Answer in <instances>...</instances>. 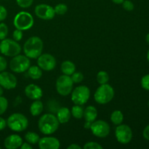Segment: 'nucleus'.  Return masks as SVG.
I'll return each instance as SVG.
<instances>
[{
  "mask_svg": "<svg viewBox=\"0 0 149 149\" xmlns=\"http://www.w3.org/2000/svg\"><path fill=\"white\" fill-rule=\"evenodd\" d=\"M60 122L57 116L52 113L43 114L39 119L38 127L39 131L44 135H52L58 130Z\"/></svg>",
  "mask_w": 149,
  "mask_h": 149,
  "instance_id": "1",
  "label": "nucleus"
},
{
  "mask_svg": "<svg viewBox=\"0 0 149 149\" xmlns=\"http://www.w3.org/2000/svg\"><path fill=\"white\" fill-rule=\"evenodd\" d=\"M43 42L39 36H31L26 41L23 45V52L26 56L31 59H36L43 50Z\"/></svg>",
  "mask_w": 149,
  "mask_h": 149,
  "instance_id": "2",
  "label": "nucleus"
},
{
  "mask_svg": "<svg viewBox=\"0 0 149 149\" xmlns=\"http://www.w3.org/2000/svg\"><path fill=\"white\" fill-rule=\"evenodd\" d=\"M7 126L15 132H22L27 129L29 120L25 115L20 113H14L7 119Z\"/></svg>",
  "mask_w": 149,
  "mask_h": 149,
  "instance_id": "3",
  "label": "nucleus"
},
{
  "mask_svg": "<svg viewBox=\"0 0 149 149\" xmlns=\"http://www.w3.org/2000/svg\"><path fill=\"white\" fill-rule=\"evenodd\" d=\"M114 97V90L109 84H100L94 94V99L99 104H107Z\"/></svg>",
  "mask_w": 149,
  "mask_h": 149,
  "instance_id": "4",
  "label": "nucleus"
},
{
  "mask_svg": "<svg viewBox=\"0 0 149 149\" xmlns=\"http://www.w3.org/2000/svg\"><path fill=\"white\" fill-rule=\"evenodd\" d=\"M0 52L4 56L13 58L20 53L21 47L14 39H4L0 43Z\"/></svg>",
  "mask_w": 149,
  "mask_h": 149,
  "instance_id": "5",
  "label": "nucleus"
},
{
  "mask_svg": "<svg viewBox=\"0 0 149 149\" xmlns=\"http://www.w3.org/2000/svg\"><path fill=\"white\" fill-rule=\"evenodd\" d=\"M33 17L29 13L22 11L17 13L13 20L15 27L21 31H26L31 29L33 26Z\"/></svg>",
  "mask_w": 149,
  "mask_h": 149,
  "instance_id": "6",
  "label": "nucleus"
},
{
  "mask_svg": "<svg viewBox=\"0 0 149 149\" xmlns=\"http://www.w3.org/2000/svg\"><path fill=\"white\" fill-rule=\"evenodd\" d=\"M31 65L30 58L23 55H17L13 57L10 62V68L12 71L20 74L27 71Z\"/></svg>",
  "mask_w": 149,
  "mask_h": 149,
  "instance_id": "7",
  "label": "nucleus"
},
{
  "mask_svg": "<svg viewBox=\"0 0 149 149\" xmlns=\"http://www.w3.org/2000/svg\"><path fill=\"white\" fill-rule=\"evenodd\" d=\"M90 90L87 86H78L71 92V100L75 105L83 106L89 100Z\"/></svg>",
  "mask_w": 149,
  "mask_h": 149,
  "instance_id": "8",
  "label": "nucleus"
},
{
  "mask_svg": "<svg viewBox=\"0 0 149 149\" xmlns=\"http://www.w3.org/2000/svg\"><path fill=\"white\" fill-rule=\"evenodd\" d=\"M74 87V82L71 77L68 75L60 76L56 81V90L58 94L62 96H67L71 93Z\"/></svg>",
  "mask_w": 149,
  "mask_h": 149,
  "instance_id": "9",
  "label": "nucleus"
},
{
  "mask_svg": "<svg viewBox=\"0 0 149 149\" xmlns=\"http://www.w3.org/2000/svg\"><path fill=\"white\" fill-rule=\"evenodd\" d=\"M91 132L97 138H106L110 133V126L103 120H95L92 122L90 127Z\"/></svg>",
  "mask_w": 149,
  "mask_h": 149,
  "instance_id": "10",
  "label": "nucleus"
},
{
  "mask_svg": "<svg viewBox=\"0 0 149 149\" xmlns=\"http://www.w3.org/2000/svg\"><path fill=\"white\" fill-rule=\"evenodd\" d=\"M115 136L119 143L122 144H127L132 138V131L128 125L121 124L116 127Z\"/></svg>",
  "mask_w": 149,
  "mask_h": 149,
  "instance_id": "11",
  "label": "nucleus"
},
{
  "mask_svg": "<svg viewBox=\"0 0 149 149\" xmlns=\"http://www.w3.org/2000/svg\"><path fill=\"white\" fill-rule=\"evenodd\" d=\"M37 65L44 71H52L56 66V59L51 54L42 53L37 58Z\"/></svg>",
  "mask_w": 149,
  "mask_h": 149,
  "instance_id": "12",
  "label": "nucleus"
},
{
  "mask_svg": "<svg viewBox=\"0 0 149 149\" xmlns=\"http://www.w3.org/2000/svg\"><path fill=\"white\" fill-rule=\"evenodd\" d=\"M34 12L35 15L39 18L45 20H52L56 15L54 7L46 4H40L36 5L35 7Z\"/></svg>",
  "mask_w": 149,
  "mask_h": 149,
  "instance_id": "13",
  "label": "nucleus"
},
{
  "mask_svg": "<svg viewBox=\"0 0 149 149\" xmlns=\"http://www.w3.org/2000/svg\"><path fill=\"white\" fill-rule=\"evenodd\" d=\"M17 80L15 76L8 71L0 72V85L6 90H13L15 88Z\"/></svg>",
  "mask_w": 149,
  "mask_h": 149,
  "instance_id": "14",
  "label": "nucleus"
},
{
  "mask_svg": "<svg viewBox=\"0 0 149 149\" xmlns=\"http://www.w3.org/2000/svg\"><path fill=\"white\" fill-rule=\"evenodd\" d=\"M38 145L40 149H58L61 146L59 140L55 137H44L40 138Z\"/></svg>",
  "mask_w": 149,
  "mask_h": 149,
  "instance_id": "15",
  "label": "nucleus"
},
{
  "mask_svg": "<svg viewBox=\"0 0 149 149\" xmlns=\"http://www.w3.org/2000/svg\"><path fill=\"white\" fill-rule=\"evenodd\" d=\"M25 95L27 97L31 100H40L43 95L42 88L34 84H30L25 87Z\"/></svg>",
  "mask_w": 149,
  "mask_h": 149,
  "instance_id": "16",
  "label": "nucleus"
},
{
  "mask_svg": "<svg viewBox=\"0 0 149 149\" xmlns=\"http://www.w3.org/2000/svg\"><path fill=\"white\" fill-rule=\"evenodd\" d=\"M23 143V139L20 135L13 134L5 138L4 145L7 149H16L20 148Z\"/></svg>",
  "mask_w": 149,
  "mask_h": 149,
  "instance_id": "17",
  "label": "nucleus"
},
{
  "mask_svg": "<svg viewBox=\"0 0 149 149\" xmlns=\"http://www.w3.org/2000/svg\"><path fill=\"white\" fill-rule=\"evenodd\" d=\"M71 111L67 107L60 108L57 111V119L60 124H65L68 122L71 118Z\"/></svg>",
  "mask_w": 149,
  "mask_h": 149,
  "instance_id": "18",
  "label": "nucleus"
},
{
  "mask_svg": "<svg viewBox=\"0 0 149 149\" xmlns=\"http://www.w3.org/2000/svg\"><path fill=\"white\" fill-rule=\"evenodd\" d=\"M97 116V110L93 106H89L84 109V116L86 122H93L96 120Z\"/></svg>",
  "mask_w": 149,
  "mask_h": 149,
  "instance_id": "19",
  "label": "nucleus"
},
{
  "mask_svg": "<svg viewBox=\"0 0 149 149\" xmlns=\"http://www.w3.org/2000/svg\"><path fill=\"white\" fill-rule=\"evenodd\" d=\"M61 70L65 75L71 76L76 71V65L73 62L70 61H65L61 63Z\"/></svg>",
  "mask_w": 149,
  "mask_h": 149,
  "instance_id": "20",
  "label": "nucleus"
},
{
  "mask_svg": "<svg viewBox=\"0 0 149 149\" xmlns=\"http://www.w3.org/2000/svg\"><path fill=\"white\" fill-rule=\"evenodd\" d=\"M44 110V105L41 100H36L30 106V113L33 116H37L42 113Z\"/></svg>",
  "mask_w": 149,
  "mask_h": 149,
  "instance_id": "21",
  "label": "nucleus"
},
{
  "mask_svg": "<svg viewBox=\"0 0 149 149\" xmlns=\"http://www.w3.org/2000/svg\"><path fill=\"white\" fill-rule=\"evenodd\" d=\"M27 72L28 76L33 80L39 79L42 76V70L38 65H30L27 70Z\"/></svg>",
  "mask_w": 149,
  "mask_h": 149,
  "instance_id": "22",
  "label": "nucleus"
},
{
  "mask_svg": "<svg viewBox=\"0 0 149 149\" xmlns=\"http://www.w3.org/2000/svg\"><path fill=\"white\" fill-rule=\"evenodd\" d=\"M124 119L123 113L121 111L115 110L111 114V121L115 125H119L122 123Z\"/></svg>",
  "mask_w": 149,
  "mask_h": 149,
  "instance_id": "23",
  "label": "nucleus"
},
{
  "mask_svg": "<svg viewBox=\"0 0 149 149\" xmlns=\"http://www.w3.org/2000/svg\"><path fill=\"white\" fill-rule=\"evenodd\" d=\"M25 140L26 141V142H28L29 143L31 144V145H35V144L38 143L40 139V137L36 132H29L25 135Z\"/></svg>",
  "mask_w": 149,
  "mask_h": 149,
  "instance_id": "24",
  "label": "nucleus"
},
{
  "mask_svg": "<svg viewBox=\"0 0 149 149\" xmlns=\"http://www.w3.org/2000/svg\"><path fill=\"white\" fill-rule=\"evenodd\" d=\"M84 110L82 108V106H79V105H75L71 109V115L74 118L77 119H80L84 116Z\"/></svg>",
  "mask_w": 149,
  "mask_h": 149,
  "instance_id": "25",
  "label": "nucleus"
},
{
  "mask_svg": "<svg viewBox=\"0 0 149 149\" xmlns=\"http://www.w3.org/2000/svg\"><path fill=\"white\" fill-rule=\"evenodd\" d=\"M109 74L105 71H100L97 74V81L100 84H107L109 81Z\"/></svg>",
  "mask_w": 149,
  "mask_h": 149,
  "instance_id": "26",
  "label": "nucleus"
},
{
  "mask_svg": "<svg viewBox=\"0 0 149 149\" xmlns=\"http://www.w3.org/2000/svg\"><path fill=\"white\" fill-rule=\"evenodd\" d=\"M54 10H55V14L58 15H63L68 11V6L63 3H60L54 7Z\"/></svg>",
  "mask_w": 149,
  "mask_h": 149,
  "instance_id": "27",
  "label": "nucleus"
},
{
  "mask_svg": "<svg viewBox=\"0 0 149 149\" xmlns=\"http://www.w3.org/2000/svg\"><path fill=\"white\" fill-rule=\"evenodd\" d=\"M8 108V100L6 97L0 96V116L4 113Z\"/></svg>",
  "mask_w": 149,
  "mask_h": 149,
  "instance_id": "28",
  "label": "nucleus"
},
{
  "mask_svg": "<svg viewBox=\"0 0 149 149\" xmlns=\"http://www.w3.org/2000/svg\"><path fill=\"white\" fill-rule=\"evenodd\" d=\"M8 27L4 23H0V40L6 39L8 34Z\"/></svg>",
  "mask_w": 149,
  "mask_h": 149,
  "instance_id": "29",
  "label": "nucleus"
},
{
  "mask_svg": "<svg viewBox=\"0 0 149 149\" xmlns=\"http://www.w3.org/2000/svg\"><path fill=\"white\" fill-rule=\"evenodd\" d=\"M70 77L74 83H80L84 79V75L81 72H76L75 71Z\"/></svg>",
  "mask_w": 149,
  "mask_h": 149,
  "instance_id": "30",
  "label": "nucleus"
},
{
  "mask_svg": "<svg viewBox=\"0 0 149 149\" xmlns=\"http://www.w3.org/2000/svg\"><path fill=\"white\" fill-rule=\"evenodd\" d=\"M84 149H102L103 146L96 142H87L83 146Z\"/></svg>",
  "mask_w": 149,
  "mask_h": 149,
  "instance_id": "31",
  "label": "nucleus"
},
{
  "mask_svg": "<svg viewBox=\"0 0 149 149\" xmlns=\"http://www.w3.org/2000/svg\"><path fill=\"white\" fill-rule=\"evenodd\" d=\"M16 2L21 8H28L32 5L33 0H16Z\"/></svg>",
  "mask_w": 149,
  "mask_h": 149,
  "instance_id": "32",
  "label": "nucleus"
},
{
  "mask_svg": "<svg viewBox=\"0 0 149 149\" xmlns=\"http://www.w3.org/2000/svg\"><path fill=\"white\" fill-rule=\"evenodd\" d=\"M122 7L126 11L130 12L134 10V4L130 0H125L122 2Z\"/></svg>",
  "mask_w": 149,
  "mask_h": 149,
  "instance_id": "33",
  "label": "nucleus"
},
{
  "mask_svg": "<svg viewBox=\"0 0 149 149\" xmlns=\"http://www.w3.org/2000/svg\"><path fill=\"white\" fill-rule=\"evenodd\" d=\"M23 31L16 29L15 30L13 31V38L15 41H16V42H20V41L22 39V38H23Z\"/></svg>",
  "mask_w": 149,
  "mask_h": 149,
  "instance_id": "34",
  "label": "nucleus"
},
{
  "mask_svg": "<svg viewBox=\"0 0 149 149\" xmlns=\"http://www.w3.org/2000/svg\"><path fill=\"white\" fill-rule=\"evenodd\" d=\"M141 87L144 90H149V74L144 76L141 79Z\"/></svg>",
  "mask_w": 149,
  "mask_h": 149,
  "instance_id": "35",
  "label": "nucleus"
},
{
  "mask_svg": "<svg viewBox=\"0 0 149 149\" xmlns=\"http://www.w3.org/2000/svg\"><path fill=\"white\" fill-rule=\"evenodd\" d=\"M7 66V60L4 58V57L0 55V72L5 71Z\"/></svg>",
  "mask_w": 149,
  "mask_h": 149,
  "instance_id": "36",
  "label": "nucleus"
},
{
  "mask_svg": "<svg viewBox=\"0 0 149 149\" xmlns=\"http://www.w3.org/2000/svg\"><path fill=\"white\" fill-rule=\"evenodd\" d=\"M7 16V11L5 7L2 5H0V22L3 21L6 19Z\"/></svg>",
  "mask_w": 149,
  "mask_h": 149,
  "instance_id": "37",
  "label": "nucleus"
},
{
  "mask_svg": "<svg viewBox=\"0 0 149 149\" xmlns=\"http://www.w3.org/2000/svg\"><path fill=\"white\" fill-rule=\"evenodd\" d=\"M7 127V121L2 117H0V131L3 130Z\"/></svg>",
  "mask_w": 149,
  "mask_h": 149,
  "instance_id": "38",
  "label": "nucleus"
},
{
  "mask_svg": "<svg viewBox=\"0 0 149 149\" xmlns=\"http://www.w3.org/2000/svg\"><path fill=\"white\" fill-rule=\"evenodd\" d=\"M143 135L144 138L149 141V125L146 127L144 129L143 132Z\"/></svg>",
  "mask_w": 149,
  "mask_h": 149,
  "instance_id": "39",
  "label": "nucleus"
},
{
  "mask_svg": "<svg viewBox=\"0 0 149 149\" xmlns=\"http://www.w3.org/2000/svg\"><path fill=\"white\" fill-rule=\"evenodd\" d=\"M21 149H31L32 146H31V144L29 143L28 142L26 143H23L21 145V146L20 147Z\"/></svg>",
  "mask_w": 149,
  "mask_h": 149,
  "instance_id": "40",
  "label": "nucleus"
},
{
  "mask_svg": "<svg viewBox=\"0 0 149 149\" xmlns=\"http://www.w3.org/2000/svg\"><path fill=\"white\" fill-rule=\"evenodd\" d=\"M67 148L68 149H81V147L79 145H78V144L72 143L70 146H68Z\"/></svg>",
  "mask_w": 149,
  "mask_h": 149,
  "instance_id": "41",
  "label": "nucleus"
},
{
  "mask_svg": "<svg viewBox=\"0 0 149 149\" xmlns=\"http://www.w3.org/2000/svg\"><path fill=\"white\" fill-rule=\"evenodd\" d=\"M91 125H92V122H86V121H85V123H84V127L86 128V129H90V127H91Z\"/></svg>",
  "mask_w": 149,
  "mask_h": 149,
  "instance_id": "42",
  "label": "nucleus"
},
{
  "mask_svg": "<svg viewBox=\"0 0 149 149\" xmlns=\"http://www.w3.org/2000/svg\"><path fill=\"white\" fill-rule=\"evenodd\" d=\"M112 1H113L114 4H122V2H123L125 0H111Z\"/></svg>",
  "mask_w": 149,
  "mask_h": 149,
  "instance_id": "43",
  "label": "nucleus"
},
{
  "mask_svg": "<svg viewBox=\"0 0 149 149\" xmlns=\"http://www.w3.org/2000/svg\"><path fill=\"white\" fill-rule=\"evenodd\" d=\"M3 93H4V90H3V87L0 85V96H2Z\"/></svg>",
  "mask_w": 149,
  "mask_h": 149,
  "instance_id": "44",
  "label": "nucleus"
},
{
  "mask_svg": "<svg viewBox=\"0 0 149 149\" xmlns=\"http://www.w3.org/2000/svg\"><path fill=\"white\" fill-rule=\"evenodd\" d=\"M146 40L147 43H148L149 45V33L146 35Z\"/></svg>",
  "mask_w": 149,
  "mask_h": 149,
  "instance_id": "45",
  "label": "nucleus"
},
{
  "mask_svg": "<svg viewBox=\"0 0 149 149\" xmlns=\"http://www.w3.org/2000/svg\"><path fill=\"white\" fill-rule=\"evenodd\" d=\"M147 59H148V61L149 62V50L148 51V53H147Z\"/></svg>",
  "mask_w": 149,
  "mask_h": 149,
  "instance_id": "46",
  "label": "nucleus"
},
{
  "mask_svg": "<svg viewBox=\"0 0 149 149\" xmlns=\"http://www.w3.org/2000/svg\"><path fill=\"white\" fill-rule=\"evenodd\" d=\"M148 106H149V101H148Z\"/></svg>",
  "mask_w": 149,
  "mask_h": 149,
  "instance_id": "47",
  "label": "nucleus"
},
{
  "mask_svg": "<svg viewBox=\"0 0 149 149\" xmlns=\"http://www.w3.org/2000/svg\"><path fill=\"white\" fill-rule=\"evenodd\" d=\"M5 1H8V0H5Z\"/></svg>",
  "mask_w": 149,
  "mask_h": 149,
  "instance_id": "48",
  "label": "nucleus"
},
{
  "mask_svg": "<svg viewBox=\"0 0 149 149\" xmlns=\"http://www.w3.org/2000/svg\"><path fill=\"white\" fill-rule=\"evenodd\" d=\"M0 149H1V147H0Z\"/></svg>",
  "mask_w": 149,
  "mask_h": 149,
  "instance_id": "49",
  "label": "nucleus"
}]
</instances>
